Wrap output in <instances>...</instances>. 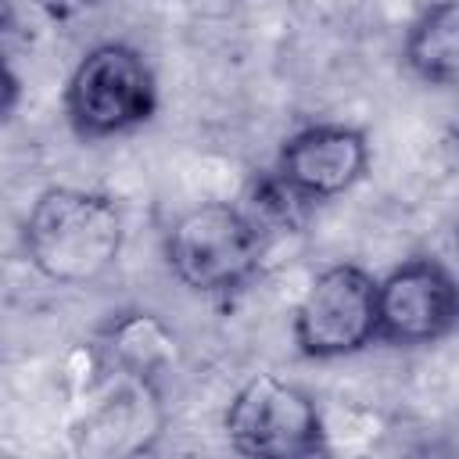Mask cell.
Returning a JSON list of instances; mask_svg holds the SVG:
<instances>
[{
    "label": "cell",
    "instance_id": "9c48e42d",
    "mask_svg": "<svg viewBox=\"0 0 459 459\" xmlns=\"http://www.w3.org/2000/svg\"><path fill=\"white\" fill-rule=\"evenodd\" d=\"M18 104V75L11 72L7 57L0 54V122L11 115V108Z\"/></svg>",
    "mask_w": 459,
    "mask_h": 459
},
{
    "label": "cell",
    "instance_id": "ba28073f",
    "mask_svg": "<svg viewBox=\"0 0 459 459\" xmlns=\"http://www.w3.org/2000/svg\"><path fill=\"white\" fill-rule=\"evenodd\" d=\"M405 68L430 86H455L459 75V7L455 0H430L405 32Z\"/></svg>",
    "mask_w": 459,
    "mask_h": 459
},
{
    "label": "cell",
    "instance_id": "3957f363",
    "mask_svg": "<svg viewBox=\"0 0 459 459\" xmlns=\"http://www.w3.org/2000/svg\"><path fill=\"white\" fill-rule=\"evenodd\" d=\"M158 108V82L147 57L122 43L108 39L90 47L68 75L65 115L75 136L104 140L143 126Z\"/></svg>",
    "mask_w": 459,
    "mask_h": 459
},
{
    "label": "cell",
    "instance_id": "7a4b0ae2",
    "mask_svg": "<svg viewBox=\"0 0 459 459\" xmlns=\"http://www.w3.org/2000/svg\"><path fill=\"white\" fill-rule=\"evenodd\" d=\"M265 233L244 204L208 201L183 212L169 237L165 258L176 280L197 294L240 290L262 265Z\"/></svg>",
    "mask_w": 459,
    "mask_h": 459
},
{
    "label": "cell",
    "instance_id": "277c9868",
    "mask_svg": "<svg viewBox=\"0 0 459 459\" xmlns=\"http://www.w3.org/2000/svg\"><path fill=\"white\" fill-rule=\"evenodd\" d=\"M222 427L240 455L298 459L326 448V427L316 398L273 373H258L237 387Z\"/></svg>",
    "mask_w": 459,
    "mask_h": 459
},
{
    "label": "cell",
    "instance_id": "8992f818",
    "mask_svg": "<svg viewBox=\"0 0 459 459\" xmlns=\"http://www.w3.org/2000/svg\"><path fill=\"white\" fill-rule=\"evenodd\" d=\"M459 290L445 262L416 255L377 280V341L394 348L437 344L455 330Z\"/></svg>",
    "mask_w": 459,
    "mask_h": 459
},
{
    "label": "cell",
    "instance_id": "52a82bcc",
    "mask_svg": "<svg viewBox=\"0 0 459 459\" xmlns=\"http://www.w3.org/2000/svg\"><path fill=\"white\" fill-rule=\"evenodd\" d=\"M369 169L366 133L344 122H316L283 140L276 179L305 204L351 190Z\"/></svg>",
    "mask_w": 459,
    "mask_h": 459
},
{
    "label": "cell",
    "instance_id": "5b68a950",
    "mask_svg": "<svg viewBox=\"0 0 459 459\" xmlns=\"http://www.w3.org/2000/svg\"><path fill=\"white\" fill-rule=\"evenodd\" d=\"M377 341V276L355 262L326 265L294 308V344L305 359H344Z\"/></svg>",
    "mask_w": 459,
    "mask_h": 459
},
{
    "label": "cell",
    "instance_id": "6da1fadb",
    "mask_svg": "<svg viewBox=\"0 0 459 459\" xmlns=\"http://www.w3.org/2000/svg\"><path fill=\"white\" fill-rule=\"evenodd\" d=\"M22 240L43 280L82 287L115 269L126 244V222L118 204L100 190L50 186L32 201Z\"/></svg>",
    "mask_w": 459,
    "mask_h": 459
}]
</instances>
